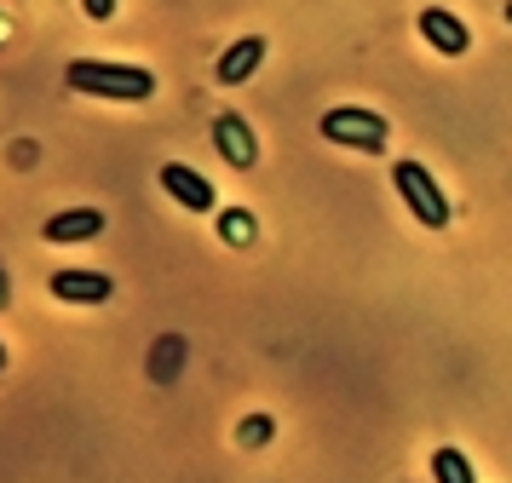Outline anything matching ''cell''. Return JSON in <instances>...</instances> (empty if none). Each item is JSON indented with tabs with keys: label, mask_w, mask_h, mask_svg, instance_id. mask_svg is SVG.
Masks as SVG:
<instances>
[{
	"label": "cell",
	"mask_w": 512,
	"mask_h": 483,
	"mask_svg": "<svg viewBox=\"0 0 512 483\" xmlns=\"http://www.w3.org/2000/svg\"><path fill=\"white\" fill-rule=\"evenodd\" d=\"M64 87H75L81 98H110V104H144L156 98V75L139 64H98V58H75L64 69Z\"/></svg>",
	"instance_id": "obj_1"
},
{
	"label": "cell",
	"mask_w": 512,
	"mask_h": 483,
	"mask_svg": "<svg viewBox=\"0 0 512 483\" xmlns=\"http://www.w3.org/2000/svg\"><path fill=\"white\" fill-rule=\"evenodd\" d=\"M317 133H323L328 144H340V150H363V156H380V150L392 144L386 115L363 110V104H334V110H323Z\"/></svg>",
	"instance_id": "obj_2"
},
{
	"label": "cell",
	"mask_w": 512,
	"mask_h": 483,
	"mask_svg": "<svg viewBox=\"0 0 512 483\" xmlns=\"http://www.w3.org/2000/svg\"><path fill=\"white\" fill-rule=\"evenodd\" d=\"M392 184H397V196H403V207L415 213V225H426V230L449 225V196H443L438 179L426 173V161H397Z\"/></svg>",
	"instance_id": "obj_3"
},
{
	"label": "cell",
	"mask_w": 512,
	"mask_h": 483,
	"mask_svg": "<svg viewBox=\"0 0 512 483\" xmlns=\"http://www.w3.org/2000/svg\"><path fill=\"white\" fill-rule=\"evenodd\" d=\"M156 184H162L179 207H190V213H213V202H219V196H213V179H202V173L185 167V161H162Z\"/></svg>",
	"instance_id": "obj_4"
},
{
	"label": "cell",
	"mask_w": 512,
	"mask_h": 483,
	"mask_svg": "<svg viewBox=\"0 0 512 483\" xmlns=\"http://www.w3.org/2000/svg\"><path fill=\"white\" fill-rule=\"evenodd\" d=\"M213 144H219V156L231 161L236 173H248L259 161V138H254V127L242 121V115H219L213 121Z\"/></svg>",
	"instance_id": "obj_5"
},
{
	"label": "cell",
	"mask_w": 512,
	"mask_h": 483,
	"mask_svg": "<svg viewBox=\"0 0 512 483\" xmlns=\"http://www.w3.org/2000/svg\"><path fill=\"white\" fill-rule=\"evenodd\" d=\"M420 35H426L432 52H443V58H461L466 46H472V29H466L455 12H443V6H426V12H420Z\"/></svg>",
	"instance_id": "obj_6"
},
{
	"label": "cell",
	"mask_w": 512,
	"mask_h": 483,
	"mask_svg": "<svg viewBox=\"0 0 512 483\" xmlns=\"http://www.w3.org/2000/svg\"><path fill=\"white\" fill-rule=\"evenodd\" d=\"M52 294L64 305H104L116 294V282H110V271H58L52 276Z\"/></svg>",
	"instance_id": "obj_7"
},
{
	"label": "cell",
	"mask_w": 512,
	"mask_h": 483,
	"mask_svg": "<svg viewBox=\"0 0 512 483\" xmlns=\"http://www.w3.org/2000/svg\"><path fill=\"white\" fill-rule=\"evenodd\" d=\"M98 230H104L98 207H64V213H52L47 225H41V236L47 242H93Z\"/></svg>",
	"instance_id": "obj_8"
},
{
	"label": "cell",
	"mask_w": 512,
	"mask_h": 483,
	"mask_svg": "<svg viewBox=\"0 0 512 483\" xmlns=\"http://www.w3.org/2000/svg\"><path fill=\"white\" fill-rule=\"evenodd\" d=\"M259 64H265V41H259V35L231 41V46H225V58H219V87H242Z\"/></svg>",
	"instance_id": "obj_9"
},
{
	"label": "cell",
	"mask_w": 512,
	"mask_h": 483,
	"mask_svg": "<svg viewBox=\"0 0 512 483\" xmlns=\"http://www.w3.org/2000/svg\"><path fill=\"white\" fill-rule=\"evenodd\" d=\"M432 478L438 483H478V472H472V455H461L455 443H443V449H432Z\"/></svg>",
	"instance_id": "obj_10"
},
{
	"label": "cell",
	"mask_w": 512,
	"mask_h": 483,
	"mask_svg": "<svg viewBox=\"0 0 512 483\" xmlns=\"http://www.w3.org/2000/svg\"><path fill=\"white\" fill-rule=\"evenodd\" d=\"M219 236H225L231 248H248V242L259 236L254 213H248V207H225V213H219Z\"/></svg>",
	"instance_id": "obj_11"
},
{
	"label": "cell",
	"mask_w": 512,
	"mask_h": 483,
	"mask_svg": "<svg viewBox=\"0 0 512 483\" xmlns=\"http://www.w3.org/2000/svg\"><path fill=\"white\" fill-rule=\"evenodd\" d=\"M265 437H271V414H254V420L236 426V443H242V449H259Z\"/></svg>",
	"instance_id": "obj_12"
},
{
	"label": "cell",
	"mask_w": 512,
	"mask_h": 483,
	"mask_svg": "<svg viewBox=\"0 0 512 483\" xmlns=\"http://www.w3.org/2000/svg\"><path fill=\"white\" fill-rule=\"evenodd\" d=\"M81 12L93 23H104V18H116V0H81Z\"/></svg>",
	"instance_id": "obj_13"
},
{
	"label": "cell",
	"mask_w": 512,
	"mask_h": 483,
	"mask_svg": "<svg viewBox=\"0 0 512 483\" xmlns=\"http://www.w3.org/2000/svg\"><path fill=\"white\" fill-rule=\"evenodd\" d=\"M6 305H12V271L0 265V311H6Z\"/></svg>",
	"instance_id": "obj_14"
},
{
	"label": "cell",
	"mask_w": 512,
	"mask_h": 483,
	"mask_svg": "<svg viewBox=\"0 0 512 483\" xmlns=\"http://www.w3.org/2000/svg\"><path fill=\"white\" fill-rule=\"evenodd\" d=\"M0 368H6V345H0Z\"/></svg>",
	"instance_id": "obj_15"
},
{
	"label": "cell",
	"mask_w": 512,
	"mask_h": 483,
	"mask_svg": "<svg viewBox=\"0 0 512 483\" xmlns=\"http://www.w3.org/2000/svg\"><path fill=\"white\" fill-rule=\"evenodd\" d=\"M507 23H512V0H507Z\"/></svg>",
	"instance_id": "obj_16"
}]
</instances>
